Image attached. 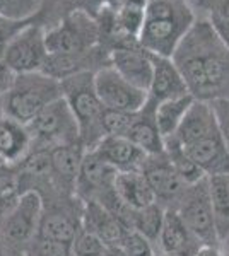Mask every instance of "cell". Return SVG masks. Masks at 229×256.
<instances>
[{
  "instance_id": "cell-27",
  "label": "cell",
  "mask_w": 229,
  "mask_h": 256,
  "mask_svg": "<svg viewBox=\"0 0 229 256\" xmlns=\"http://www.w3.org/2000/svg\"><path fill=\"white\" fill-rule=\"evenodd\" d=\"M164 152H166V156H168V159L171 160L173 168L176 169V172L180 174V178L186 184H195V183H198V181H202L203 178H207L203 174L202 169L191 160L188 154H186L185 148H183L173 137L164 138Z\"/></svg>"
},
{
  "instance_id": "cell-31",
  "label": "cell",
  "mask_w": 229,
  "mask_h": 256,
  "mask_svg": "<svg viewBox=\"0 0 229 256\" xmlns=\"http://www.w3.org/2000/svg\"><path fill=\"white\" fill-rule=\"evenodd\" d=\"M24 256H70V244L38 234L24 251Z\"/></svg>"
},
{
  "instance_id": "cell-12",
  "label": "cell",
  "mask_w": 229,
  "mask_h": 256,
  "mask_svg": "<svg viewBox=\"0 0 229 256\" xmlns=\"http://www.w3.org/2000/svg\"><path fill=\"white\" fill-rule=\"evenodd\" d=\"M142 172L151 184L154 196H156V204H159L164 210L176 208L178 202L188 184L181 180L176 169L173 168L166 152L159 156H149L142 168Z\"/></svg>"
},
{
  "instance_id": "cell-2",
  "label": "cell",
  "mask_w": 229,
  "mask_h": 256,
  "mask_svg": "<svg viewBox=\"0 0 229 256\" xmlns=\"http://www.w3.org/2000/svg\"><path fill=\"white\" fill-rule=\"evenodd\" d=\"M197 22L188 0H149L139 44L151 55L171 58L174 50Z\"/></svg>"
},
{
  "instance_id": "cell-18",
  "label": "cell",
  "mask_w": 229,
  "mask_h": 256,
  "mask_svg": "<svg viewBox=\"0 0 229 256\" xmlns=\"http://www.w3.org/2000/svg\"><path fill=\"white\" fill-rule=\"evenodd\" d=\"M93 150L108 164H111L118 172L142 171L145 160L149 158L142 148H139L127 137H115V135L105 137Z\"/></svg>"
},
{
  "instance_id": "cell-29",
  "label": "cell",
  "mask_w": 229,
  "mask_h": 256,
  "mask_svg": "<svg viewBox=\"0 0 229 256\" xmlns=\"http://www.w3.org/2000/svg\"><path fill=\"white\" fill-rule=\"evenodd\" d=\"M166 210L159 204H152L142 210H137L134 218V230L140 232L144 238H147L154 246L157 248L159 236L162 230Z\"/></svg>"
},
{
  "instance_id": "cell-42",
  "label": "cell",
  "mask_w": 229,
  "mask_h": 256,
  "mask_svg": "<svg viewBox=\"0 0 229 256\" xmlns=\"http://www.w3.org/2000/svg\"><path fill=\"white\" fill-rule=\"evenodd\" d=\"M0 256H7V251H6V246H4L2 239H0Z\"/></svg>"
},
{
  "instance_id": "cell-13",
  "label": "cell",
  "mask_w": 229,
  "mask_h": 256,
  "mask_svg": "<svg viewBox=\"0 0 229 256\" xmlns=\"http://www.w3.org/2000/svg\"><path fill=\"white\" fill-rule=\"evenodd\" d=\"M118 171L101 159L94 150H86L79 172L76 195L84 202H99L115 190Z\"/></svg>"
},
{
  "instance_id": "cell-16",
  "label": "cell",
  "mask_w": 229,
  "mask_h": 256,
  "mask_svg": "<svg viewBox=\"0 0 229 256\" xmlns=\"http://www.w3.org/2000/svg\"><path fill=\"white\" fill-rule=\"evenodd\" d=\"M203 246L190 232L176 210H166L157 253L168 256H198Z\"/></svg>"
},
{
  "instance_id": "cell-41",
  "label": "cell",
  "mask_w": 229,
  "mask_h": 256,
  "mask_svg": "<svg viewBox=\"0 0 229 256\" xmlns=\"http://www.w3.org/2000/svg\"><path fill=\"white\" fill-rule=\"evenodd\" d=\"M7 210H9V207H7L6 204H4V200H2V196H0V217L4 216V214L7 212Z\"/></svg>"
},
{
  "instance_id": "cell-1",
  "label": "cell",
  "mask_w": 229,
  "mask_h": 256,
  "mask_svg": "<svg viewBox=\"0 0 229 256\" xmlns=\"http://www.w3.org/2000/svg\"><path fill=\"white\" fill-rule=\"evenodd\" d=\"M171 60L197 101L229 99V48L207 19H197Z\"/></svg>"
},
{
  "instance_id": "cell-36",
  "label": "cell",
  "mask_w": 229,
  "mask_h": 256,
  "mask_svg": "<svg viewBox=\"0 0 229 256\" xmlns=\"http://www.w3.org/2000/svg\"><path fill=\"white\" fill-rule=\"evenodd\" d=\"M207 20L210 22V26L214 28L215 34L219 36L220 41L229 48V18L220 14H209Z\"/></svg>"
},
{
  "instance_id": "cell-34",
  "label": "cell",
  "mask_w": 229,
  "mask_h": 256,
  "mask_svg": "<svg viewBox=\"0 0 229 256\" xmlns=\"http://www.w3.org/2000/svg\"><path fill=\"white\" fill-rule=\"evenodd\" d=\"M38 0H0V14L7 19L24 18L35 10Z\"/></svg>"
},
{
  "instance_id": "cell-14",
  "label": "cell",
  "mask_w": 229,
  "mask_h": 256,
  "mask_svg": "<svg viewBox=\"0 0 229 256\" xmlns=\"http://www.w3.org/2000/svg\"><path fill=\"white\" fill-rule=\"evenodd\" d=\"M110 64L135 88L149 92L154 76L152 55L140 48L134 46H115L110 52Z\"/></svg>"
},
{
  "instance_id": "cell-19",
  "label": "cell",
  "mask_w": 229,
  "mask_h": 256,
  "mask_svg": "<svg viewBox=\"0 0 229 256\" xmlns=\"http://www.w3.org/2000/svg\"><path fill=\"white\" fill-rule=\"evenodd\" d=\"M130 142L142 148L147 156H159L164 152V137L156 122V102L149 99L147 104L135 113L134 123L125 135Z\"/></svg>"
},
{
  "instance_id": "cell-5",
  "label": "cell",
  "mask_w": 229,
  "mask_h": 256,
  "mask_svg": "<svg viewBox=\"0 0 229 256\" xmlns=\"http://www.w3.org/2000/svg\"><path fill=\"white\" fill-rule=\"evenodd\" d=\"M26 126L31 135V150H52L81 144L79 123L64 96L50 102Z\"/></svg>"
},
{
  "instance_id": "cell-4",
  "label": "cell",
  "mask_w": 229,
  "mask_h": 256,
  "mask_svg": "<svg viewBox=\"0 0 229 256\" xmlns=\"http://www.w3.org/2000/svg\"><path fill=\"white\" fill-rule=\"evenodd\" d=\"M62 96V82L45 72L19 74L9 92L2 98L4 116L28 125L50 102Z\"/></svg>"
},
{
  "instance_id": "cell-21",
  "label": "cell",
  "mask_w": 229,
  "mask_h": 256,
  "mask_svg": "<svg viewBox=\"0 0 229 256\" xmlns=\"http://www.w3.org/2000/svg\"><path fill=\"white\" fill-rule=\"evenodd\" d=\"M82 229L98 236L106 246H120L127 230H130L120 224L98 202H86Z\"/></svg>"
},
{
  "instance_id": "cell-33",
  "label": "cell",
  "mask_w": 229,
  "mask_h": 256,
  "mask_svg": "<svg viewBox=\"0 0 229 256\" xmlns=\"http://www.w3.org/2000/svg\"><path fill=\"white\" fill-rule=\"evenodd\" d=\"M120 246L123 248V251L128 256H156L157 253V248L147 238H144L142 234L134 229L127 230Z\"/></svg>"
},
{
  "instance_id": "cell-11",
  "label": "cell",
  "mask_w": 229,
  "mask_h": 256,
  "mask_svg": "<svg viewBox=\"0 0 229 256\" xmlns=\"http://www.w3.org/2000/svg\"><path fill=\"white\" fill-rule=\"evenodd\" d=\"M48 50L45 44V32L40 26H26L12 36L6 48L4 62L16 74L41 72L47 62Z\"/></svg>"
},
{
  "instance_id": "cell-22",
  "label": "cell",
  "mask_w": 229,
  "mask_h": 256,
  "mask_svg": "<svg viewBox=\"0 0 229 256\" xmlns=\"http://www.w3.org/2000/svg\"><path fill=\"white\" fill-rule=\"evenodd\" d=\"M217 120H215L214 108L210 102L197 101L195 99L188 113L185 114L181 125L178 126L176 134L171 137L180 144L181 147L190 146L191 142L198 140L203 135L210 134V132L217 130Z\"/></svg>"
},
{
  "instance_id": "cell-3",
  "label": "cell",
  "mask_w": 229,
  "mask_h": 256,
  "mask_svg": "<svg viewBox=\"0 0 229 256\" xmlns=\"http://www.w3.org/2000/svg\"><path fill=\"white\" fill-rule=\"evenodd\" d=\"M62 94L69 102L81 130V144L86 150H93L106 137L103 116L106 108L94 88V72H79L62 80Z\"/></svg>"
},
{
  "instance_id": "cell-23",
  "label": "cell",
  "mask_w": 229,
  "mask_h": 256,
  "mask_svg": "<svg viewBox=\"0 0 229 256\" xmlns=\"http://www.w3.org/2000/svg\"><path fill=\"white\" fill-rule=\"evenodd\" d=\"M31 152V135L26 125L9 116H0V158L9 166H18Z\"/></svg>"
},
{
  "instance_id": "cell-37",
  "label": "cell",
  "mask_w": 229,
  "mask_h": 256,
  "mask_svg": "<svg viewBox=\"0 0 229 256\" xmlns=\"http://www.w3.org/2000/svg\"><path fill=\"white\" fill-rule=\"evenodd\" d=\"M16 76H18V74H16L6 62L4 60L0 62V98H4L9 92V89L12 88V84H14V80H16Z\"/></svg>"
},
{
  "instance_id": "cell-20",
  "label": "cell",
  "mask_w": 229,
  "mask_h": 256,
  "mask_svg": "<svg viewBox=\"0 0 229 256\" xmlns=\"http://www.w3.org/2000/svg\"><path fill=\"white\" fill-rule=\"evenodd\" d=\"M152 64L154 76L151 89H149V99H152L154 102H161L166 101V99L190 94L185 79H183L180 70L171 58L152 55Z\"/></svg>"
},
{
  "instance_id": "cell-35",
  "label": "cell",
  "mask_w": 229,
  "mask_h": 256,
  "mask_svg": "<svg viewBox=\"0 0 229 256\" xmlns=\"http://www.w3.org/2000/svg\"><path fill=\"white\" fill-rule=\"evenodd\" d=\"M212 108H214L215 120H217L219 132L222 135V140L227 147L229 152V99H217V101L210 102Z\"/></svg>"
},
{
  "instance_id": "cell-30",
  "label": "cell",
  "mask_w": 229,
  "mask_h": 256,
  "mask_svg": "<svg viewBox=\"0 0 229 256\" xmlns=\"http://www.w3.org/2000/svg\"><path fill=\"white\" fill-rule=\"evenodd\" d=\"M106 244L98 236L82 229L70 242V256H105Z\"/></svg>"
},
{
  "instance_id": "cell-44",
  "label": "cell",
  "mask_w": 229,
  "mask_h": 256,
  "mask_svg": "<svg viewBox=\"0 0 229 256\" xmlns=\"http://www.w3.org/2000/svg\"><path fill=\"white\" fill-rule=\"evenodd\" d=\"M156 256H168V254H164V253H156Z\"/></svg>"
},
{
  "instance_id": "cell-7",
  "label": "cell",
  "mask_w": 229,
  "mask_h": 256,
  "mask_svg": "<svg viewBox=\"0 0 229 256\" xmlns=\"http://www.w3.org/2000/svg\"><path fill=\"white\" fill-rule=\"evenodd\" d=\"M43 200L40 193L26 192L0 217V239L7 256H24V251L40 232Z\"/></svg>"
},
{
  "instance_id": "cell-15",
  "label": "cell",
  "mask_w": 229,
  "mask_h": 256,
  "mask_svg": "<svg viewBox=\"0 0 229 256\" xmlns=\"http://www.w3.org/2000/svg\"><path fill=\"white\" fill-rule=\"evenodd\" d=\"M183 148L207 178L229 174V152L219 128Z\"/></svg>"
},
{
  "instance_id": "cell-24",
  "label": "cell",
  "mask_w": 229,
  "mask_h": 256,
  "mask_svg": "<svg viewBox=\"0 0 229 256\" xmlns=\"http://www.w3.org/2000/svg\"><path fill=\"white\" fill-rule=\"evenodd\" d=\"M116 195L125 205L134 210H142L156 204V196L142 171L118 172L115 180Z\"/></svg>"
},
{
  "instance_id": "cell-26",
  "label": "cell",
  "mask_w": 229,
  "mask_h": 256,
  "mask_svg": "<svg viewBox=\"0 0 229 256\" xmlns=\"http://www.w3.org/2000/svg\"><path fill=\"white\" fill-rule=\"evenodd\" d=\"M209 190L217 236L224 242L229 238V174L210 176Z\"/></svg>"
},
{
  "instance_id": "cell-17",
  "label": "cell",
  "mask_w": 229,
  "mask_h": 256,
  "mask_svg": "<svg viewBox=\"0 0 229 256\" xmlns=\"http://www.w3.org/2000/svg\"><path fill=\"white\" fill-rule=\"evenodd\" d=\"M86 148L81 144L64 146L50 150L52 160V186L60 193L76 195V186L81 172Z\"/></svg>"
},
{
  "instance_id": "cell-8",
  "label": "cell",
  "mask_w": 229,
  "mask_h": 256,
  "mask_svg": "<svg viewBox=\"0 0 229 256\" xmlns=\"http://www.w3.org/2000/svg\"><path fill=\"white\" fill-rule=\"evenodd\" d=\"M174 210L180 214L185 226L203 248L219 250L220 239L217 236L214 210H212L209 178H203L195 184H188Z\"/></svg>"
},
{
  "instance_id": "cell-38",
  "label": "cell",
  "mask_w": 229,
  "mask_h": 256,
  "mask_svg": "<svg viewBox=\"0 0 229 256\" xmlns=\"http://www.w3.org/2000/svg\"><path fill=\"white\" fill-rule=\"evenodd\" d=\"M198 6L207 10V14H220L229 18V0H198Z\"/></svg>"
},
{
  "instance_id": "cell-39",
  "label": "cell",
  "mask_w": 229,
  "mask_h": 256,
  "mask_svg": "<svg viewBox=\"0 0 229 256\" xmlns=\"http://www.w3.org/2000/svg\"><path fill=\"white\" fill-rule=\"evenodd\" d=\"M12 36H14V34H9V32L0 30V62L4 60V55H6V48H7V44H9V41L12 40Z\"/></svg>"
},
{
  "instance_id": "cell-9",
  "label": "cell",
  "mask_w": 229,
  "mask_h": 256,
  "mask_svg": "<svg viewBox=\"0 0 229 256\" xmlns=\"http://www.w3.org/2000/svg\"><path fill=\"white\" fill-rule=\"evenodd\" d=\"M94 88L106 110L137 113L149 101V92L130 84L111 64L94 72Z\"/></svg>"
},
{
  "instance_id": "cell-40",
  "label": "cell",
  "mask_w": 229,
  "mask_h": 256,
  "mask_svg": "<svg viewBox=\"0 0 229 256\" xmlns=\"http://www.w3.org/2000/svg\"><path fill=\"white\" fill-rule=\"evenodd\" d=\"M105 256H128V254L125 253L122 246H108Z\"/></svg>"
},
{
  "instance_id": "cell-28",
  "label": "cell",
  "mask_w": 229,
  "mask_h": 256,
  "mask_svg": "<svg viewBox=\"0 0 229 256\" xmlns=\"http://www.w3.org/2000/svg\"><path fill=\"white\" fill-rule=\"evenodd\" d=\"M145 0H125L122 7L116 10V26L127 38L139 41L145 19Z\"/></svg>"
},
{
  "instance_id": "cell-6",
  "label": "cell",
  "mask_w": 229,
  "mask_h": 256,
  "mask_svg": "<svg viewBox=\"0 0 229 256\" xmlns=\"http://www.w3.org/2000/svg\"><path fill=\"white\" fill-rule=\"evenodd\" d=\"M40 196L43 200V208L38 234L70 244L82 230L86 202L77 195L60 193L53 188H47Z\"/></svg>"
},
{
  "instance_id": "cell-43",
  "label": "cell",
  "mask_w": 229,
  "mask_h": 256,
  "mask_svg": "<svg viewBox=\"0 0 229 256\" xmlns=\"http://www.w3.org/2000/svg\"><path fill=\"white\" fill-rule=\"evenodd\" d=\"M4 164H6V162H4V159H2V158H0V168H2V166H4Z\"/></svg>"
},
{
  "instance_id": "cell-32",
  "label": "cell",
  "mask_w": 229,
  "mask_h": 256,
  "mask_svg": "<svg viewBox=\"0 0 229 256\" xmlns=\"http://www.w3.org/2000/svg\"><path fill=\"white\" fill-rule=\"evenodd\" d=\"M135 118V113H125V111H113L106 110L103 116V128H105L106 137L115 135V137H125L128 128L132 126Z\"/></svg>"
},
{
  "instance_id": "cell-10",
  "label": "cell",
  "mask_w": 229,
  "mask_h": 256,
  "mask_svg": "<svg viewBox=\"0 0 229 256\" xmlns=\"http://www.w3.org/2000/svg\"><path fill=\"white\" fill-rule=\"evenodd\" d=\"M98 40V28L84 14H76L72 19L45 32L48 55H81L89 53Z\"/></svg>"
},
{
  "instance_id": "cell-25",
  "label": "cell",
  "mask_w": 229,
  "mask_h": 256,
  "mask_svg": "<svg viewBox=\"0 0 229 256\" xmlns=\"http://www.w3.org/2000/svg\"><path fill=\"white\" fill-rule=\"evenodd\" d=\"M195 98L191 94L173 99H166V101L156 102V122L159 126V132L162 137H171L176 134L178 126L181 125L185 114L193 104Z\"/></svg>"
}]
</instances>
